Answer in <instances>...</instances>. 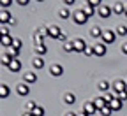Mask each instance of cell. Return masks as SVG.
<instances>
[{"instance_id": "cell-1", "label": "cell", "mask_w": 127, "mask_h": 116, "mask_svg": "<svg viewBox=\"0 0 127 116\" xmlns=\"http://www.w3.org/2000/svg\"><path fill=\"white\" fill-rule=\"evenodd\" d=\"M72 20H74L76 25H85V23L88 21V16H87L81 9H79V11H76V12L72 14Z\"/></svg>"}, {"instance_id": "cell-2", "label": "cell", "mask_w": 127, "mask_h": 116, "mask_svg": "<svg viewBox=\"0 0 127 116\" xmlns=\"http://www.w3.org/2000/svg\"><path fill=\"white\" fill-rule=\"evenodd\" d=\"M117 39V32L113 30H104V34H102V42L104 44H113Z\"/></svg>"}, {"instance_id": "cell-3", "label": "cell", "mask_w": 127, "mask_h": 116, "mask_svg": "<svg viewBox=\"0 0 127 116\" xmlns=\"http://www.w3.org/2000/svg\"><path fill=\"white\" fill-rule=\"evenodd\" d=\"M72 44H74V51H76V53H85V51H87V47H88L87 42H85L83 39H74Z\"/></svg>"}, {"instance_id": "cell-4", "label": "cell", "mask_w": 127, "mask_h": 116, "mask_svg": "<svg viewBox=\"0 0 127 116\" xmlns=\"http://www.w3.org/2000/svg\"><path fill=\"white\" fill-rule=\"evenodd\" d=\"M113 90H115L118 95H122V93H127V83H125V81H122V79L115 81V85H113Z\"/></svg>"}, {"instance_id": "cell-5", "label": "cell", "mask_w": 127, "mask_h": 116, "mask_svg": "<svg viewBox=\"0 0 127 116\" xmlns=\"http://www.w3.org/2000/svg\"><path fill=\"white\" fill-rule=\"evenodd\" d=\"M62 34H64V32H62L60 26H57V25H53V26L48 28V37H51V39H60Z\"/></svg>"}, {"instance_id": "cell-6", "label": "cell", "mask_w": 127, "mask_h": 116, "mask_svg": "<svg viewBox=\"0 0 127 116\" xmlns=\"http://www.w3.org/2000/svg\"><path fill=\"white\" fill-rule=\"evenodd\" d=\"M94 55H97V56H104V55H106V44H104V42L94 44Z\"/></svg>"}, {"instance_id": "cell-7", "label": "cell", "mask_w": 127, "mask_h": 116, "mask_svg": "<svg viewBox=\"0 0 127 116\" xmlns=\"http://www.w3.org/2000/svg\"><path fill=\"white\" fill-rule=\"evenodd\" d=\"M50 74H51V76H55V77L62 76V74H64V69H62V65H60V63H53L51 67H50Z\"/></svg>"}, {"instance_id": "cell-8", "label": "cell", "mask_w": 127, "mask_h": 116, "mask_svg": "<svg viewBox=\"0 0 127 116\" xmlns=\"http://www.w3.org/2000/svg\"><path fill=\"white\" fill-rule=\"evenodd\" d=\"M11 21H12V18L7 12V9H2L0 11V25H5V23H11Z\"/></svg>"}, {"instance_id": "cell-9", "label": "cell", "mask_w": 127, "mask_h": 116, "mask_svg": "<svg viewBox=\"0 0 127 116\" xmlns=\"http://www.w3.org/2000/svg\"><path fill=\"white\" fill-rule=\"evenodd\" d=\"M16 92H18V95L25 97V95H28V93H30V86L27 85V83H21V85L16 86Z\"/></svg>"}, {"instance_id": "cell-10", "label": "cell", "mask_w": 127, "mask_h": 116, "mask_svg": "<svg viewBox=\"0 0 127 116\" xmlns=\"http://www.w3.org/2000/svg\"><path fill=\"white\" fill-rule=\"evenodd\" d=\"M92 102L95 104V107H97L99 111H102V109L108 106V102H106V98H104V97H97V98H94Z\"/></svg>"}, {"instance_id": "cell-11", "label": "cell", "mask_w": 127, "mask_h": 116, "mask_svg": "<svg viewBox=\"0 0 127 116\" xmlns=\"http://www.w3.org/2000/svg\"><path fill=\"white\" fill-rule=\"evenodd\" d=\"M97 11H99V16H101V18H108V16L111 14V11H113V9H111L109 5H106V4H102V5H101Z\"/></svg>"}, {"instance_id": "cell-12", "label": "cell", "mask_w": 127, "mask_h": 116, "mask_svg": "<svg viewBox=\"0 0 127 116\" xmlns=\"http://www.w3.org/2000/svg\"><path fill=\"white\" fill-rule=\"evenodd\" d=\"M85 113H87V114H90V116H92V114H101V111L95 107V104H94V102H88V104L85 106Z\"/></svg>"}, {"instance_id": "cell-13", "label": "cell", "mask_w": 127, "mask_h": 116, "mask_svg": "<svg viewBox=\"0 0 127 116\" xmlns=\"http://www.w3.org/2000/svg\"><path fill=\"white\" fill-rule=\"evenodd\" d=\"M23 81L27 83V85H32V83H35V81H37L35 72H25V74H23Z\"/></svg>"}, {"instance_id": "cell-14", "label": "cell", "mask_w": 127, "mask_h": 116, "mask_svg": "<svg viewBox=\"0 0 127 116\" xmlns=\"http://www.w3.org/2000/svg\"><path fill=\"white\" fill-rule=\"evenodd\" d=\"M9 70H11V72H20V70H21V62H20L18 58L12 60L11 65H9Z\"/></svg>"}, {"instance_id": "cell-15", "label": "cell", "mask_w": 127, "mask_h": 116, "mask_svg": "<svg viewBox=\"0 0 127 116\" xmlns=\"http://www.w3.org/2000/svg\"><path fill=\"white\" fill-rule=\"evenodd\" d=\"M34 49H35V53H37L39 56H44V55L48 53V47H46V44H35V46H34Z\"/></svg>"}, {"instance_id": "cell-16", "label": "cell", "mask_w": 127, "mask_h": 116, "mask_svg": "<svg viewBox=\"0 0 127 116\" xmlns=\"http://www.w3.org/2000/svg\"><path fill=\"white\" fill-rule=\"evenodd\" d=\"M12 42H14V39H12L11 35H7V37H2V41H0L2 47H12Z\"/></svg>"}, {"instance_id": "cell-17", "label": "cell", "mask_w": 127, "mask_h": 116, "mask_svg": "<svg viewBox=\"0 0 127 116\" xmlns=\"http://www.w3.org/2000/svg\"><path fill=\"white\" fill-rule=\"evenodd\" d=\"M122 104H124V102L120 100V98H115V100L109 104V107H111V111H120V109H122Z\"/></svg>"}, {"instance_id": "cell-18", "label": "cell", "mask_w": 127, "mask_h": 116, "mask_svg": "<svg viewBox=\"0 0 127 116\" xmlns=\"http://www.w3.org/2000/svg\"><path fill=\"white\" fill-rule=\"evenodd\" d=\"M102 34H104V32H102L101 26H94V28L90 30V35H92V37H102Z\"/></svg>"}, {"instance_id": "cell-19", "label": "cell", "mask_w": 127, "mask_h": 116, "mask_svg": "<svg viewBox=\"0 0 127 116\" xmlns=\"http://www.w3.org/2000/svg\"><path fill=\"white\" fill-rule=\"evenodd\" d=\"M32 63H34L35 69H42V67H44V58H42V56H35Z\"/></svg>"}, {"instance_id": "cell-20", "label": "cell", "mask_w": 127, "mask_h": 116, "mask_svg": "<svg viewBox=\"0 0 127 116\" xmlns=\"http://www.w3.org/2000/svg\"><path fill=\"white\" fill-rule=\"evenodd\" d=\"M125 7H127V5H124L122 2H118V4L113 5V12H115V14H122V12H125Z\"/></svg>"}, {"instance_id": "cell-21", "label": "cell", "mask_w": 127, "mask_h": 116, "mask_svg": "<svg viewBox=\"0 0 127 116\" xmlns=\"http://www.w3.org/2000/svg\"><path fill=\"white\" fill-rule=\"evenodd\" d=\"M7 95H9V86L4 83V85L0 86V98H7Z\"/></svg>"}, {"instance_id": "cell-22", "label": "cell", "mask_w": 127, "mask_h": 116, "mask_svg": "<svg viewBox=\"0 0 127 116\" xmlns=\"http://www.w3.org/2000/svg\"><path fill=\"white\" fill-rule=\"evenodd\" d=\"M64 102L65 104H74L76 102V97L72 93H65V97H64Z\"/></svg>"}, {"instance_id": "cell-23", "label": "cell", "mask_w": 127, "mask_h": 116, "mask_svg": "<svg viewBox=\"0 0 127 116\" xmlns=\"http://www.w3.org/2000/svg\"><path fill=\"white\" fill-rule=\"evenodd\" d=\"M81 11H83V12H85V14L88 16V18H90V16H94V14H95V9H94V7H90L88 4H87V5H85V7H83Z\"/></svg>"}, {"instance_id": "cell-24", "label": "cell", "mask_w": 127, "mask_h": 116, "mask_svg": "<svg viewBox=\"0 0 127 116\" xmlns=\"http://www.w3.org/2000/svg\"><path fill=\"white\" fill-rule=\"evenodd\" d=\"M12 60H16V58H18L20 56V49H14V47H9V53H7Z\"/></svg>"}, {"instance_id": "cell-25", "label": "cell", "mask_w": 127, "mask_h": 116, "mask_svg": "<svg viewBox=\"0 0 127 116\" xmlns=\"http://www.w3.org/2000/svg\"><path fill=\"white\" fill-rule=\"evenodd\" d=\"M11 62H12V58L7 55V53H4L2 55V65H5V67H9V65H11Z\"/></svg>"}, {"instance_id": "cell-26", "label": "cell", "mask_w": 127, "mask_h": 116, "mask_svg": "<svg viewBox=\"0 0 127 116\" xmlns=\"http://www.w3.org/2000/svg\"><path fill=\"white\" fill-rule=\"evenodd\" d=\"M58 14H60V18H62V20H67L69 16H71V12H69V9H67V7L60 9V12H58Z\"/></svg>"}, {"instance_id": "cell-27", "label": "cell", "mask_w": 127, "mask_h": 116, "mask_svg": "<svg viewBox=\"0 0 127 116\" xmlns=\"http://www.w3.org/2000/svg\"><path fill=\"white\" fill-rule=\"evenodd\" d=\"M64 51H65V53H72V51H74V44L67 41L65 44H64Z\"/></svg>"}, {"instance_id": "cell-28", "label": "cell", "mask_w": 127, "mask_h": 116, "mask_svg": "<svg viewBox=\"0 0 127 116\" xmlns=\"http://www.w3.org/2000/svg\"><path fill=\"white\" fill-rule=\"evenodd\" d=\"M32 114H34V116H44V107H41V106H35V109L32 111Z\"/></svg>"}, {"instance_id": "cell-29", "label": "cell", "mask_w": 127, "mask_h": 116, "mask_svg": "<svg viewBox=\"0 0 127 116\" xmlns=\"http://www.w3.org/2000/svg\"><path fill=\"white\" fill-rule=\"evenodd\" d=\"M117 35H127V26H124V25H120L118 28H117Z\"/></svg>"}, {"instance_id": "cell-30", "label": "cell", "mask_w": 127, "mask_h": 116, "mask_svg": "<svg viewBox=\"0 0 127 116\" xmlns=\"http://www.w3.org/2000/svg\"><path fill=\"white\" fill-rule=\"evenodd\" d=\"M34 41H35V44H44V37L39 34V32H35V35H34Z\"/></svg>"}, {"instance_id": "cell-31", "label": "cell", "mask_w": 127, "mask_h": 116, "mask_svg": "<svg viewBox=\"0 0 127 116\" xmlns=\"http://www.w3.org/2000/svg\"><path fill=\"white\" fill-rule=\"evenodd\" d=\"M108 88H109V83L108 81H101L99 83V90L101 92H108Z\"/></svg>"}, {"instance_id": "cell-32", "label": "cell", "mask_w": 127, "mask_h": 116, "mask_svg": "<svg viewBox=\"0 0 127 116\" xmlns=\"http://www.w3.org/2000/svg\"><path fill=\"white\" fill-rule=\"evenodd\" d=\"M0 34H2V37H7L9 35V28L5 25H2V26H0Z\"/></svg>"}, {"instance_id": "cell-33", "label": "cell", "mask_w": 127, "mask_h": 116, "mask_svg": "<svg viewBox=\"0 0 127 116\" xmlns=\"http://www.w3.org/2000/svg\"><path fill=\"white\" fill-rule=\"evenodd\" d=\"M111 113H113V111H111V107H109V106H106V107L101 111V114H102V116H109Z\"/></svg>"}, {"instance_id": "cell-34", "label": "cell", "mask_w": 127, "mask_h": 116, "mask_svg": "<svg viewBox=\"0 0 127 116\" xmlns=\"http://www.w3.org/2000/svg\"><path fill=\"white\" fill-rule=\"evenodd\" d=\"M21 46H23V44H21L20 39H14V42H12V47H14V49H21Z\"/></svg>"}, {"instance_id": "cell-35", "label": "cell", "mask_w": 127, "mask_h": 116, "mask_svg": "<svg viewBox=\"0 0 127 116\" xmlns=\"http://www.w3.org/2000/svg\"><path fill=\"white\" fill-rule=\"evenodd\" d=\"M11 5V0H2V9H7Z\"/></svg>"}, {"instance_id": "cell-36", "label": "cell", "mask_w": 127, "mask_h": 116, "mask_svg": "<svg viewBox=\"0 0 127 116\" xmlns=\"http://www.w3.org/2000/svg\"><path fill=\"white\" fill-rule=\"evenodd\" d=\"M85 55H87V56H92V55H94V47H87Z\"/></svg>"}, {"instance_id": "cell-37", "label": "cell", "mask_w": 127, "mask_h": 116, "mask_svg": "<svg viewBox=\"0 0 127 116\" xmlns=\"http://www.w3.org/2000/svg\"><path fill=\"white\" fill-rule=\"evenodd\" d=\"M71 5H74V0H65V7H71Z\"/></svg>"}, {"instance_id": "cell-38", "label": "cell", "mask_w": 127, "mask_h": 116, "mask_svg": "<svg viewBox=\"0 0 127 116\" xmlns=\"http://www.w3.org/2000/svg\"><path fill=\"white\" fill-rule=\"evenodd\" d=\"M122 51H124V53H125V55H127V42H125V44H124V46H122Z\"/></svg>"}, {"instance_id": "cell-39", "label": "cell", "mask_w": 127, "mask_h": 116, "mask_svg": "<svg viewBox=\"0 0 127 116\" xmlns=\"http://www.w3.org/2000/svg\"><path fill=\"white\" fill-rule=\"evenodd\" d=\"M78 116H90V114H87L85 111H81V114H78Z\"/></svg>"}, {"instance_id": "cell-40", "label": "cell", "mask_w": 127, "mask_h": 116, "mask_svg": "<svg viewBox=\"0 0 127 116\" xmlns=\"http://www.w3.org/2000/svg\"><path fill=\"white\" fill-rule=\"evenodd\" d=\"M65 116H78V114H76V113H67Z\"/></svg>"}, {"instance_id": "cell-41", "label": "cell", "mask_w": 127, "mask_h": 116, "mask_svg": "<svg viewBox=\"0 0 127 116\" xmlns=\"http://www.w3.org/2000/svg\"><path fill=\"white\" fill-rule=\"evenodd\" d=\"M21 116H34L32 113H25V114H21Z\"/></svg>"}, {"instance_id": "cell-42", "label": "cell", "mask_w": 127, "mask_h": 116, "mask_svg": "<svg viewBox=\"0 0 127 116\" xmlns=\"http://www.w3.org/2000/svg\"><path fill=\"white\" fill-rule=\"evenodd\" d=\"M125 16H127V7H125Z\"/></svg>"}]
</instances>
